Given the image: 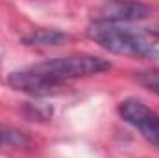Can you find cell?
Masks as SVG:
<instances>
[{
    "label": "cell",
    "instance_id": "1",
    "mask_svg": "<svg viewBox=\"0 0 159 158\" xmlns=\"http://www.w3.org/2000/svg\"><path fill=\"white\" fill-rule=\"evenodd\" d=\"M87 36L102 48H106L113 54H119V56L159 58V50L143 34L124 28L120 24L94 21L87 28Z\"/></svg>",
    "mask_w": 159,
    "mask_h": 158
},
{
    "label": "cell",
    "instance_id": "2",
    "mask_svg": "<svg viewBox=\"0 0 159 158\" xmlns=\"http://www.w3.org/2000/svg\"><path fill=\"white\" fill-rule=\"evenodd\" d=\"M32 67L50 78L65 84L67 80L93 77V75L109 71L111 62L104 60L100 56H94V54H69V56H61V58L44 60Z\"/></svg>",
    "mask_w": 159,
    "mask_h": 158
},
{
    "label": "cell",
    "instance_id": "3",
    "mask_svg": "<svg viewBox=\"0 0 159 158\" xmlns=\"http://www.w3.org/2000/svg\"><path fill=\"white\" fill-rule=\"evenodd\" d=\"M119 116L133 128H137L143 138L152 145L159 147V117L139 99H126L119 104Z\"/></svg>",
    "mask_w": 159,
    "mask_h": 158
},
{
    "label": "cell",
    "instance_id": "4",
    "mask_svg": "<svg viewBox=\"0 0 159 158\" xmlns=\"http://www.w3.org/2000/svg\"><path fill=\"white\" fill-rule=\"evenodd\" d=\"M7 84L13 89L28 93L32 97H48V95H54V93H57L59 89L65 87V84L35 71L34 67L9 73L7 75Z\"/></svg>",
    "mask_w": 159,
    "mask_h": 158
},
{
    "label": "cell",
    "instance_id": "5",
    "mask_svg": "<svg viewBox=\"0 0 159 158\" xmlns=\"http://www.w3.org/2000/svg\"><path fill=\"white\" fill-rule=\"evenodd\" d=\"M150 13H152V7L143 2H107L96 9L98 19L94 21L111 22V24L135 22V21L146 19Z\"/></svg>",
    "mask_w": 159,
    "mask_h": 158
},
{
    "label": "cell",
    "instance_id": "6",
    "mask_svg": "<svg viewBox=\"0 0 159 158\" xmlns=\"http://www.w3.org/2000/svg\"><path fill=\"white\" fill-rule=\"evenodd\" d=\"M67 41H70V36L67 32L56 30V28H39L34 30L26 36H22V43L28 47H39V48H46V47H61Z\"/></svg>",
    "mask_w": 159,
    "mask_h": 158
},
{
    "label": "cell",
    "instance_id": "7",
    "mask_svg": "<svg viewBox=\"0 0 159 158\" xmlns=\"http://www.w3.org/2000/svg\"><path fill=\"white\" fill-rule=\"evenodd\" d=\"M30 138L22 130L17 128H0V147H28Z\"/></svg>",
    "mask_w": 159,
    "mask_h": 158
},
{
    "label": "cell",
    "instance_id": "8",
    "mask_svg": "<svg viewBox=\"0 0 159 158\" xmlns=\"http://www.w3.org/2000/svg\"><path fill=\"white\" fill-rule=\"evenodd\" d=\"M135 80L144 89L152 91L154 95H159V71H154V69L139 71V73H135Z\"/></svg>",
    "mask_w": 159,
    "mask_h": 158
},
{
    "label": "cell",
    "instance_id": "9",
    "mask_svg": "<svg viewBox=\"0 0 159 158\" xmlns=\"http://www.w3.org/2000/svg\"><path fill=\"white\" fill-rule=\"evenodd\" d=\"M148 34H152V36H159V26H154V28H150V30H148Z\"/></svg>",
    "mask_w": 159,
    "mask_h": 158
}]
</instances>
